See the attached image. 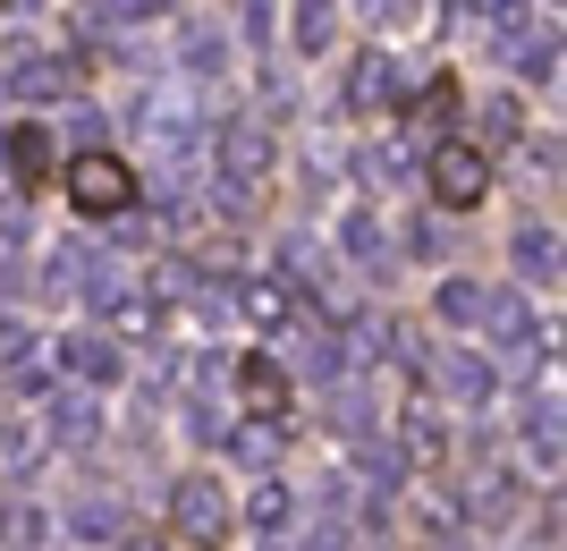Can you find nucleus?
<instances>
[{
  "label": "nucleus",
  "mask_w": 567,
  "mask_h": 551,
  "mask_svg": "<svg viewBox=\"0 0 567 551\" xmlns=\"http://www.w3.org/2000/svg\"><path fill=\"white\" fill-rule=\"evenodd\" d=\"M69 204H76L85 221H118L127 204H136V178H127V162H118V153H102V144H85V153L69 162Z\"/></svg>",
  "instance_id": "obj_1"
},
{
  "label": "nucleus",
  "mask_w": 567,
  "mask_h": 551,
  "mask_svg": "<svg viewBox=\"0 0 567 551\" xmlns=\"http://www.w3.org/2000/svg\"><path fill=\"white\" fill-rule=\"evenodd\" d=\"M169 527H178V543L220 551L229 543V492H220L213 476H178L169 483Z\"/></svg>",
  "instance_id": "obj_2"
},
{
  "label": "nucleus",
  "mask_w": 567,
  "mask_h": 551,
  "mask_svg": "<svg viewBox=\"0 0 567 551\" xmlns=\"http://www.w3.org/2000/svg\"><path fill=\"white\" fill-rule=\"evenodd\" d=\"M213 162H220V187H229V195H262V178H271L280 153H271V127H262V120H229L213 136Z\"/></svg>",
  "instance_id": "obj_3"
},
{
  "label": "nucleus",
  "mask_w": 567,
  "mask_h": 551,
  "mask_svg": "<svg viewBox=\"0 0 567 551\" xmlns=\"http://www.w3.org/2000/svg\"><path fill=\"white\" fill-rule=\"evenodd\" d=\"M424 178H432V204H441V213H474V204L492 195V162H483L466 136L432 144V170H424Z\"/></svg>",
  "instance_id": "obj_4"
},
{
  "label": "nucleus",
  "mask_w": 567,
  "mask_h": 551,
  "mask_svg": "<svg viewBox=\"0 0 567 551\" xmlns=\"http://www.w3.org/2000/svg\"><path fill=\"white\" fill-rule=\"evenodd\" d=\"M432 382H441V399L466 408V416L492 408V357H474V348H441V357H432Z\"/></svg>",
  "instance_id": "obj_5"
},
{
  "label": "nucleus",
  "mask_w": 567,
  "mask_h": 551,
  "mask_svg": "<svg viewBox=\"0 0 567 551\" xmlns=\"http://www.w3.org/2000/svg\"><path fill=\"white\" fill-rule=\"evenodd\" d=\"M390 102H406V69L390 51H364L348 69V111H390Z\"/></svg>",
  "instance_id": "obj_6"
},
{
  "label": "nucleus",
  "mask_w": 567,
  "mask_h": 551,
  "mask_svg": "<svg viewBox=\"0 0 567 551\" xmlns=\"http://www.w3.org/2000/svg\"><path fill=\"white\" fill-rule=\"evenodd\" d=\"M51 357H60V374H69V382H94V390L118 374L111 331H60V348H51Z\"/></svg>",
  "instance_id": "obj_7"
},
{
  "label": "nucleus",
  "mask_w": 567,
  "mask_h": 551,
  "mask_svg": "<svg viewBox=\"0 0 567 551\" xmlns=\"http://www.w3.org/2000/svg\"><path fill=\"white\" fill-rule=\"evenodd\" d=\"M399 458L406 467H441L450 458V425H441V408H399Z\"/></svg>",
  "instance_id": "obj_8"
},
{
  "label": "nucleus",
  "mask_w": 567,
  "mask_h": 551,
  "mask_svg": "<svg viewBox=\"0 0 567 551\" xmlns=\"http://www.w3.org/2000/svg\"><path fill=\"white\" fill-rule=\"evenodd\" d=\"M51 441H94L102 432V408H94V382H69V390H51V408H43Z\"/></svg>",
  "instance_id": "obj_9"
},
{
  "label": "nucleus",
  "mask_w": 567,
  "mask_h": 551,
  "mask_svg": "<svg viewBox=\"0 0 567 551\" xmlns=\"http://www.w3.org/2000/svg\"><path fill=\"white\" fill-rule=\"evenodd\" d=\"M229 306L246 314V323H255V331H271V339H280L288 323H297V297H288L280 280H246V288H229Z\"/></svg>",
  "instance_id": "obj_10"
},
{
  "label": "nucleus",
  "mask_w": 567,
  "mask_h": 551,
  "mask_svg": "<svg viewBox=\"0 0 567 551\" xmlns=\"http://www.w3.org/2000/svg\"><path fill=\"white\" fill-rule=\"evenodd\" d=\"M237 399H246V416H271V425H280L288 416V374L271 357H246L237 365Z\"/></svg>",
  "instance_id": "obj_11"
},
{
  "label": "nucleus",
  "mask_w": 567,
  "mask_h": 551,
  "mask_svg": "<svg viewBox=\"0 0 567 551\" xmlns=\"http://www.w3.org/2000/svg\"><path fill=\"white\" fill-rule=\"evenodd\" d=\"M51 458V425L43 416H18V425H0V476H34Z\"/></svg>",
  "instance_id": "obj_12"
},
{
  "label": "nucleus",
  "mask_w": 567,
  "mask_h": 551,
  "mask_svg": "<svg viewBox=\"0 0 567 551\" xmlns=\"http://www.w3.org/2000/svg\"><path fill=\"white\" fill-rule=\"evenodd\" d=\"M0 85H9V94H25V102H60V94L76 85V69H69V60H18Z\"/></svg>",
  "instance_id": "obj_13"
},
{
  "label": "nucleus",
  "mask_w": 567,
  "mask_h": 551,
  "mask_svg": "<svg viewBox=\"0 0 567 551\" xmlns=\"http://www.w3.org/2000/svg\"><path fill=\"white\" fill-rule=\"evenodd\" d=\"M474 331L508 339V348H534V306H525V297H508V288H492V297H483V323H474Z\"/></svg>",
  "instance_id": "obj_14"
},
{
  "label": "nucleus",
  "mask_w": 567,
  "mask_h": 551,
  "mask_svg": "<svg viewBox=\"0 0 567 551\" xmlns=\"http://www.w3.org/2000/svg\"><path fill=\"white\" fill-rule=\"evenodd\" d=\"M508 60H517V76H534V85H550L559 76V34H534V25H508Z\"/></svg>",
  "instance_id": "obj_15"
},
{
  "label": "nucleus",
  "mask_w": 567,
  "mask_h": 551,
  "mask_svg": "<svg viewBox=\"0 0 567 551\" xmlns=\"http://www.w3.org/2000/svg\"><path fill=\"white\" fill-rule=\"evenodd\" d=\"M517 272L534 288L559 280V229H550V221H525V229H517Z\"/></svg>",
  "instance_id": "obj_16"
},
{
  "label": "nucleus",
  "mask_w": 567,
  "mask_h": 551,
  "mask_svg": "<svg viewBox=\"0 0 567 551\" xmlns=\"http://www.w3.org/2000/svg\"><path fill=\"white\" fill-rule=\"evenodd\" d=\"M339 246H348L355 272H381V264H390V229H381V213H348V221H339Z\"/></svg>",
  "instance_id": "obj_17"
},
{
  "label": "nucleus",
  "mask_w": 567,
  "mask_h": 551,
  "mask_svg": "<svg viewBox=\"0 0 567 551\" xmlns=\"http://www.w3.org/2000/svg\"><path fill=\"white\" fill-rule=\"evenodd\" d=\"M280 264H288V280H297V288H339V255H322L306 229L280 238Z\"/></svg>",
  "instance_id": "obj_18"
},
{
  "label": "nucleus",
  "mask_w": 567,
  "mask_h": 551,
  "mask_svg": "<svg viewBox=\"0 0 567 551\" xmlns=\"http://www.w3.org/2000/svg\"><path fill=\"white\" fill-rule=\"evenodd\" d=\"M118 534H127V527H118V509H111V501H76V509H69V543H85V551H111Z\"/></svg>",
  "instance_id": "obj_19"
},
{
  "label": "nucleus",
  "mask_w": 567,
  "mask_h": 551,
  "mask_svg": "<svg viewBox=\"0 0 567 551\" xmlns=\"http://www.w3.org/2000/svg\"><path fill=\"white\" fill-rule=\"evenodd\" d=\"M406 518H415V527H424L432 543H450V534H457V492H441V483H415Z\"/></svg>",
  "instance_id": "obj_20"
},
{
  "label": "nucleus",
  "mask_w": 567,
  "mask_h": 551,
  "mask_svg": "<svg viewBox=\"0 0 567 551\" xmlns=\"http://www.w3.org/2000/svg\"><path fill=\"white\" fill-rule=\"evenodd\" d=\"M0 162L18 170V178H51V127H9Z\"/></svg>",
  "instance_id": "obj_21"
},
{
  "label": "nucleus",
  "mask_w": 567,
  "mask_h": 551,
  "mask_svg": "<svg viewBox=\"0 0 567 551\" xmlns=\"http://www.w3.org/2000/svg\"><path fill=\"white\" fill-rule=\"evenodd\" d=\"M229 441H237V458H246L255 476H271V467H280V425H271V416H255V425H237Z\"/></svg>",
  "instance_id": "obj_22"
},
{
  "label": "nucleus",
  "mask_w": 567,
  "mask_h": 551,
  "mask_svg": "<svg viewBox=\"0 0 567 551\" xmlns=\"http://www.w3.org/2000/svg\"><path fill=\"white\" fill-rule=\"evenodd\" d=\"M483 297H492L483 280H441V323H450V331H474V323H483Z\"/></svg>",
  "instance_id": "obj_23"
},
{
  "label": "nucleus",
  "mask_w": 567,
  "mask_h": 551,
  "mask_svg": "<svg viewBox=\"0 0 567 551\" xmlns=\"http://www.w3.org/2000/svg\"><path fill=\"white\" fill-rule=\"evenodd\" d=\"M0 374H18V382H34V331H25L18 314H0Z\"/></svg>",
  "instance_id": "obj_24"
},
{
  "label": "nucleus",
  "mask_w": 567,
  "mask_h": 551,
  "mask_svg": "<svg viewBox=\"0 0 567 551\" xmlns=\"http://www.w3.org/2000/svg\"><path fill=\"white\" fill-rule=\"evenodd\" d=\"M187 69L195 76H220V69H229V34H220V25H187Z\"/></svg>",
  "instance_id": "obj_25"
},
{
  "label": "nucleus",
  "mask_w": 567,
  "mask_h": 551,
  "mask_svg": "<svg viewBox=\"0 0 567 551\" xmlns=\"http://www.w3.org/2000/svg\"><path fill=\"white\" fill-rule=\"evenodd\" d=\"M246 518H255V534H280V527H288V483L262 476V483H255V501H246Z\"/></svg>",
  "instance_id": "obj_26"
},
{
  "label": "nucleus",
  "mask_w": 567,
  "mask_h": 551,
  "mask_svg": "<svg viewBox=\"0 0 567 551\" xmlns=\"http://www.w3.org/2000/svg\"><path fill=\"white\" fill-rule=\"evenodd\" d=\"M364 178L399 195V187H406V144H364Z\"/></svg>",
  "instance_id": "obj_27"
},
{
  "label": "nucleus",
  "mask_w": 567,
  "mask_h": 551,
  "mask_svg": "<svg viewBox=\"0 0 567 551\" xmlns=\"http://www.w3.org/2000/svg\"><path fill=\"white\" fill-rule=\"evenodd\" d=\"M297 551H355V534H348V518L331 509V518H313V527H306V543H297Z\"/></svg>",
  "instance_id": "obj_28"
},
{
  "label": "nucleus",
  "mask_w": 567,
  "mask_h": 551,
  "mask_svg": "<svg viewBox=\"0 0 567 551\" xmlns=\"http://www.w3.org/2000/svg\"><path fill=\"white\" fill-rule=\"evenodd\" d=\"M457 111V85H424V94H415V127H441Z\"/></svg>",
  "instance_id": "obj_29"
},
{
  "label": "nucleus",
  "mask_w": 567,
  "mask_h": 551,
  "mask_svg": "<svg viewBox=\"0 0 567 551\" xmlns=\"http://www.w3.org/2000/svg\"><path fill=\"white\" fill-rule=\"evenodd\" d=\"M187 432H195V441H220V432H229L220 399H187Z\"/></svg>",
  "instance_id": "obj_30"
},
{
  "label": "nucleus",
  "mask_w": 567,
  "mask_h": 551,
  "mask_svg": "<svg viewBox=\"0 0 567 551\" xmlns=\"http://www.w3.org/2000/svg\"><path fill=\"white\" fill-rule=\"evenodd\" d=\"M364 18H373L381 34H390V25H399V34H406V25L424 18V9H415V0H364Z\"/></svg>",
  "instance_id": "obj_31"
},
{
  "label": "nucleus",
  "mask_w": 567,
  "mask_h": 551,
  "mask_svg": "<svg viewBox=\"0 0 567 551\" xmlns=\"http://www.w3.org/2000/svg\"><path fill=\"white\" fill-rule=\"evenodd\" d=\"M297 43H306V51L331 43V0H306V18H297Z\"/></svg>",
  "instance_id": "obj_32"
},
{
  "label": "nucleus",
  "mask_w": 567,
  "mask_h": 551,
  "mask_svg": "<svg viewBox=\"0 0 567 551\" xmlns=\"http://www.w3.org/2000/svg\"><path fill=\"white\" fill-rule=\"evenodd\" d=\"M69 136H76V153H85V144L111 136V127H102V111H69Z\"/></svg>",
  "instance_id": "obj_33"
},
{
  "label": "nucleus",
  "mask_w": 567,
  "mask_h": 551,
  "mask_svg": "<svg viewBox=\"0 0 567 551\" xmlns=\"http://www.w3.org/2000/svg\"><path fill=\"white\" fill-rule=\"evenodd\" d=\"M162 0H102V18H153Z\"/></svg>",
  "instance_id": "obj_34"
},
{
  "label": "nucleus",
  "mask_w": 567,
  "mask_h": 551,
  "mask_svg": "<svg viewBox=\"0 0 567 551\" xmlns=\"http://www.w3.org/2000/svg\"><path fill=\"white\" fill-rule=\"evenodd\" d=\"M457 9H466V18H508L517 0H457Z\"/></svg>",
  "instance_id": "obj_35"
},
{
  "label": "nucleus",
  "mask_w": 567,
  "mask_h": 551,
  "mask_svg": "<svg viewBox=\"0 0 567 551\" xmlns=\"http://www.w3.org/2000/svg\"><path fill=\"white\" fill-rule=\"evenodd\" d=\"M111 551H169V543H153V534H118Z\"/></svg>",
  "instance_id": "obj_36"
},
{
  "label": "nucleus",
  "mask_w": 567,
  "mask_h": 551,
  "mask_svg": "<svg viewBox=\"0 0 567 551\" xmlns=\"http://www.w3.org/2000/svg\"><path fill=\"white\" fill-rule=\"evenodd\" d=\"M0 551H34V543H0Z\"/></svg>",
  "instance_id": "obj_37"
},
{
  "label": "nucleus",
  "mask_w": 567,
  "mask_h": 551,
  "mask_svg": "<svg viewBox=\"0 0 567 551\" xmlns=\"http://www.w3.org/2000/svg\"><path fill=\"white\" fill-rule=\"evenodd\" d=\"M466 551H499V543H466Z\"/></svg>",
  "instance_id": "obj_38"
},
{
  "label": "nucleus",
  "mask_w": 567,
  "mask_h": 551,
  "mask_svg": "<svg viewBox=\"0 0 567 551\" xmlns=\"http://www.w3.org/2000/svg\"><path fill=\"white\" fill-rule=\"evenodd\" d=\"M0 144H9V127H0Z\"/></svg>",
  "instance_id": "obj_39"
}]
</instances>
